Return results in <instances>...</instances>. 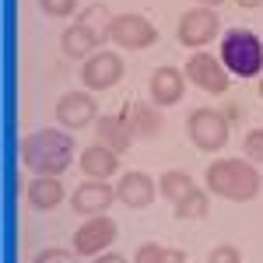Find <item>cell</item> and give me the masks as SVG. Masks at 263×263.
I'll return each instance as SVG.
<instances>
[{"instance_id": "obj_20", "label": "cell", "mask_w": 263, "mask_h": 263, "mask_svg": "<svg viewBox=\"0 0 263 263\" xmlns=\"http://www.w3.org/2000/svg\"><path fill=\"white\" fill-rule=\"evenodd\" d=\"M193 186H197V182H193L190 172H182V168H168V172H162V179H158V193H162V200L179 203Z\"/></svg>"}, {"instance_id": "obj_28", "label": "cell", "mask_w": 263, "mask_h": 263, "mask_svg": "<svg viewBox=\"0 0 263 263\" xmlns=\"http://www.w3.org/2000/svg\"><path fill=\"white\" fill-rule=\"evenodd\" d=\"M197 4H200V7H214V11H218V7H221L224 0H197Z\"/></svg>"}, {"instance_id": "obj_8", "label": "cell", "mask_w": 263, "mask_h": 263, "mask_svg": "<svg viewBox=\"0 0 263 263\" xmlns=\"http://www.w3.org/2000/svg\"><path fill=\"white\" fill-rule=\"evenodd\" d=\"M123 74H126V63L116 49H95L81 63V84L88 91H109L123 81Z\"/></svg>"}, {"instance_id": "obj_24", "label": "cell", "mask_w": 263, "mask_h": 263, "mask_svg": "<svg viewBox=\"0 0 263 263\" xmlns=\"http://www.w3.org/2000/svg\"><path fill=\"white\" fill-rule=\"evenodd\" d=\"M207 263H242V253H239V246L221 242V246H214V249L207 253Z\"/></svg>"}, {"instance_id": "obj_22", "label": "cell", "mask_w": 263, "mask_h": 263, "mask_svg": "<svg viewBox=\"0 0 263 263\" xmlns=\"http://www.w3.org/2000/svg\"><path fill=\"white\" fill-rule=\"evenodd\" d=\"M242 155L249 158V162L263 165V126H256V130H246V137H242Z\"/></svg>"}, {"instance_id": "obj_6", "label": "cell", "mask_w": 263, "mask_h": 263, "mask_svg": "<svg viewBox=\"0 0 263 263\" xmlns=\"http://www.w3.org/2000/svg\"><path fill=\"white\" fill-rule=\"evenodd\" d=\"M221 32V18L214 7H190L179 14V25H176V39L186 46V49H203L207 42H214Z\"/></svg>"}, {"instance_id": "obj_9", "label": "cell", "mask_w": 263, "mask_h": 263, "mask_svg": "<svg viewBox=\"0 0 263 263\" xmlns=\"http://www.w3.org/2000/svg\"><path fill=\"white\" fill-rule=\"evenodd\" d=\"M109 42H116L120 49H151L155 42H158V28L151 25V21L144 18V14H112L109 21Z\"/></svg>"}, {"instance_id": "obj_25", "label": "cell", "mask_w": 263, "mask_h": 263, "mask_svg": "<svg viewBox=\"0 0 263 263\" xmlns=\"http://www.w3.org/2000/svg\"><path fill=\"white\" fill-rule=\"evenodd\" d=\"M32 263H78L74 253H67V249H57V246H49V249H42L32 256Z\"/></svg>"}, {"instance_id": "obj_5", "label": "cell", "mask_w": 263, "mask_h": 263, "mask_svg": "<svg viewBox=\"0 0 263 263\" xmlns=\"http://www.w3.org/2000/svg\"><path fill=\"white\" fill-rule=\"evenodd\" d=\"M186 137L193 141L197 151L218 155L224 144H228V137H232V123L218 109H193L190 120H186Z\"/></svg>"}, {"instance_id": "obj_10", "label": "cell", "mask_w": 263, "mask_h": 263, "mask_svg": "<svg viewBox=\"0 0 263 263\" xmlns=\"http://www.w3.org/2000/svg\"><path fill=\"white\" fill-rule=\"evenodd\" d=\"M57 123L63 130H84V126H95L99 123V102H95V91H67L57 99Z\"/></svg>"}, {"instance_id": "obj_7", "label": "cell", "mask_w": 263, "mask_h": 263, "mask_svg": "<svg viewBox=\"0 0 263 263\" xmlns=\"http://www.w3.org/2000/svg\"><path fill=\"white\" fill-rule=\"evenodd\" d=\"M182 70H186V81L197 84L207 95H224L228 84H232V70L221 63V57H214V53H207V49H197V53L186 60Z\"/></svg>"}, {"instance_id": "obj_21", "label": "cell", "mask_w": 263, "mask_h": 263, "mask_svg": "<svg viewBox=\"0 0 263 263\" xmlns=\"http://www.w3.org/2000/svg\"><path fill=\"white\" fill-rule=\"evenodd\" d=\"M134 263H186L182 249H165L158 242H141L134 253Z\"/></svg>"}, {"instance_id": "obj_17", "label": "cell", "mask_w": 263, "mask_h": 263, "mask_svg": "<svg viewBox=\"0 0 263 263\" xmlns=\"http://www.w3.org/2000/svg\"><path fill=\"white\" fill-rule=\"evenodd\" d=\"M25 200L35 211H57L67 200V190H63L60 176H35L28 182V190H25Z\"/></svg>"}, {"instance_id": "obj_2", "label": "cell", "mask_w": 263, "mask_h": 263, "mask_svg": "<svg viewBox=\"0 0 263 263\" xmlns=\"http://www.w3.org/2000/svg\"><path fill=\"white\" fill-rule=\"evenodd\" d=\"M203 186L211 190V197H221L232 203H249L260 197L263 190V176L256 162L249 158H214L203 168Z\"/></svg>"}, {"instance_id": "obj_27", "label": "cell", "mask_w": 263, "mask_h": 263, "mask_svg": "<svg viewBox=\"0 0 263 263\" xmlns=\"http://www.w3.org/2000/svg\"><path fill=\"white\" fill-rule=\"evenodd\" d=\"M242 11H256V7H263V0H235Z\"/></svg>"}, {"instance_id": "obj_26", "label": "cell", "mask_w": 263, "mask_h": 263, "mask_svg": "<svg viewBox=\"0 0 263 263\" xmlns=\"http://www.w3.org/2000/svg\"><path fill=\"white\" fill-rule=\"evenodd\" d=\"M91 263H130V260H126L123 253H109V249H105L99 256H91Z\"/></svg>"}, {"instance_id": "obj_16", "label": "cell", "mask_w": 263, "mask_h": 263, "mask_svg": "<svg viewBox=\"0 0 263 263\" xmlns=\"http://www.w3.org/2000/svg\"><path fill=\"white\" fill-rule=\"evenodd\" d=\"M78 168L88 179H112L120 172V155L112 147H105V144H88L78 155Z\"/></svg>"}, {"instance_id": "obj_1", "label": "cell", "mask_w": 263, "mask_h": 263, "mask_svg": "<svg viewBox=\"0 0 263 263\" xmlns=\"http://www.w3.org/2000/svg\"><path fill=\"white\" fill-rule=\"evenodd\" d=\"M74 151H78V144L70 137V130L46 126L21 141V165L32 176H63L74 165Z\"/></svg>"}, {"instance_id": "obj_15", "label": "cell", "mask_w": 263, "mask_h": 263, "mask_svg": "<svg viewBox=\"0 0 263 263\" xmlns=\"http://www.w3.org/2000/svg\"><path fill=\"white\" fill-rule=\"evenodd\" d=\"M158 197V182L151 179L147 172H126L116 182V200L130 211H147Z\"/></svg>"}, {"instance_id": "obj_18", "label": "cell", "mask_w": 263, "mask_h": 263, "mask_svg": "<svg viewBox=\"0 0 263 263\" xmlns=\"http://www.w3.org/2000/svg\"><path fill=\"white\" fill-rule=\"evenodd\" d=\"M123 109L130 112V120L137 126V137H141V141H151V137H158L165 130V112L155 102H126Z\"/></svg>"}, {"instance_id": "obj_13", "label": "cell", "mask_w": 263, "mask_h": 263, "mask_svg": "<svg viewBox=\"0 0 263 263\" xmlns=\"http://www.w3.org/2000/svg\"><path fill=\"white\" fill-rule=\"evenodd\" d=\"M186 84H190L186 81V70L162 63V67H155L151 78H147V95H151V102H155L158 109H168V105H179L182 102Z\"/></svg>"}, {"instance_id": "obj_12", "label": "cell", "mask_w": 263, "mask_h": 263, "mask_svg": "<svg viewBox=\"0 0 263 263\" xmlns=\"http://www.w3.org/2000/svg\"><path fill=\"white\" fill-rule=\"evenodd\" d=\"M116 203V186L109 179H84L74 193H70V207L74 214L95 218V214H109V207Z\"/></svg>"}, {"instance_id": "obj_23", "label": "cell", "mask_w": 263, "mask_h": 263, "mask_svg": "<svg viewBox=\"0 0 263 263\" xmlns=\"http://www.w3.org/2000/svg\"><path fill=\"white\" fill-rule=\"evenodd\" d=\"M39 11L46 18H70L78 11V0H39Z\"/></svg>"}, {"instance_id": "obj_29", "label": "cell", "mask_w": 263, "mask_h": 263, "mask_svg": "<svg viewBox=\"0 0 263 263\" xmlns=\"http://www.w3.org/2000/svg\"><path fill=\"white\" fill-rule=\"evenodd\" d=\"M260 99H263V74H260Z\"/></svg>"}, {"instance_id": "obj_11", "label": "cell", "mask_w": 263, "mask_h": 263, "mask_svg": "<svg viewBox=\"0 0 263 263\" xmlns=\"http://www.w3.org/2000/svg\"><path fill=\"white\" fill-rule=\"evenodd\" d=\"M116 235H120L116 221L109 214H95L84 224H78V232H74V253L78 256H99V253H105L109 246L116 242Z\"/></svg>"}, {"instance_id": "obj_14", "label": "cell", "mask_w": 263, "mask_h": 263, "mask_svg": "<svg viewBox=\"0 0 263 263\" xmlns=\"http://www.w3.org/2000/svg\"><path fill=\"white\" fill-rule=\"evenodd\" d=\"M95 134H99V144L112 147L116 155L130 151V147H134V141H137V126H134V120H130V112H126V109H123V112L99 116V123H95Z\"/></svg>"}, {"instance_id": "obj_19", "label": "cell", "mask_w": 263, "mask_h": 263, "mask_svg": "<svg viewBox=\"0 0 263 263\" xmlns=\"http://www.w3.org/2000/svg\"><path fill=\"white\" fill-rule=\"evenodd\" d=\"M207 211H211V190H207V186H203V190L193 186L179 203H172V214H176L179 221H200V218H207Z\"/></svg>"}, {"instance_id": "obj_4", "label": "cell", "mask_w": 263, "mask_h": 263, "mask_svg": "<svg viewBox=\"0 0 263 263\" xmlns=\"http://www.w3.org/2000/svg\"><path fill=\"white\" fill-rule=\"evenodd\" d=\"M218 57L235 78H260L263 74V42L249 28H228L221 35Z\"/></svg>"}, {"instance_id": "obj_3", "label": "cell", "mask_w": 263, "mask_h": 263, "mask_svg": "<svg viewBox=\"0 0 263 263\" xmlns=\"http://www.w3.org/2000/svg\"><path fill=\"white\" fill-rule=\"evenodd\" d=\"M109 21H112V14L105 11V4H88L78 14V21L70 28H63V35H60L63 57L88 60L95 49H102V42L109 39Z\"/></svg>"}]
</instances>
